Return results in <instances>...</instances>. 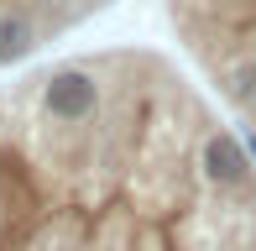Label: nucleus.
I'll return each mask as SVG.
<instances>
[{"label":"nucleus","instance_id":"nucleus-2","mask_svg":"<svg viewBox=\"0 0 256 251\" xmlns=\"http://www.w3.org/2000/svg\"><path fill=\"white\" fill-rule=\"evenodd\" d=\"M183 63L230 110L256 152V0H162Z\"/></svg>","mask_w":256,"mask_h":251},{"label":"nucleus","instance_id":"nucleus-1","mask_svg":"<svg viewBox=\"0 0 256 251\" xmlns=\"http://www.w3.org/2000/svg\"><path fill=\"white\" fill-rule=\"evenodd\" d=\"M0 251H256V152L204 78L146 42L10 68Z\"/></svg>","mask_w":256,"mask_h":251},{"label":"nucleus","instance_id":"nucleus-3","mask_svg":"<svg viewBox=\"0 0 256 251\" xmlns=\"http://www.w3.org/2000/svg\"><path fill=\"white\" fill-rule=\"evenodd\" d=\"M120 0H0V68H26Z\"/></svg>","mask_w":256,"mask_h":251}]
</instances>
